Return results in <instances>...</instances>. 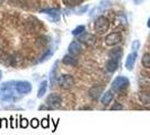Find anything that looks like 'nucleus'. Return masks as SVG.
Masks as SVG:
<instances>
[{"label": "nucleus", "mask_w": 150, "mask_h": 135, "mask_svg": "<svg viewBox=\"0 0 150 135\" xmlns=\"http://www.w3.org/2000/svg\"><path fill=\"white\" fill-rule=\"evenodd\" d=\"M129 86H130V81H129L128 78L120 75V77L115 78L114 81L112 82V90L116 91V92H121V91H124L125 89H128Z\"/></svg>", "instance_id": "f257e3e1"}, {"label": "nucleus", "mask_w": 150, "mask_h": 135, "mask_svg": "<svg viewBox=\"0 0 150 135\" xmlns=\"http://www.w3.org/2000/svg\"><path fill=\"white\" fill-rule=\"evenodd\" d=\"M142 65L144 68H150V53H146L142 56Z\"/></svg>", "instance_id": "a211bd4d"}, {"label": "nucleus", "mask_w": 150, "mask_h": 135, "mask_svg": "<svg viewBox=\"0 0 150 135\" xmlns=\"http://www.w3.org/2000/svg\"><path fill=\"white\" fill-rule=\"evenodd\" d=\"M62 103V98L60 95L58 94H51L46 98V106L49 107V109H53V108H58Z\"/></svg>", "instance_id": "7ed1b4c3"}, {"label": "nucleus", "mask_w": 150, "mask_h": 135, "mask_svg": "<svg viewBox=\"0 0 150 135\" xmlns=\"http://www.w3.org/2000/svg\"><path fill=\"white\" fill-rule=\"evenodd\" d=\"M135 2H137V4H140V2H141V1H142V0H134Z\"/></svg>", "instance_id": "cd10ccee"}, {"label": "nucleus", "mask_w": 150, "mask_h": 135, "mask_svg": "<svg viewBox=\"0 0 150 135\" xmlns=\"http://www.w3.org/2000/svg\"><path fill=\"white\" fill-rule=\"evenodd\" d=\"M95 32L98 34H105L106 32L110 28V20L104 17V16H99L97 19L95 20V25H94Z\"/></svg>", "instance_id": "f03ea898"}, {"label": "nucleus", "mask_w": 150, "mask_h": 135, "mask_svg": "<svg viewBox=\"0 0 150 135\" xmlns=\"http://www.w3.org/2000/svg\"><path fill=\"white\" fill-rule=\"evenodd\" d=\"M46 89H47V81L44 80L42 82L40 83V88H38V98H42L45 95L46 92Z\"/></svg>", "instance_id": "2eb2a0df"}, {"label": "nucleus", "mask_w": 150, "mask_h": 135, "mask_svg": "<svg viewBox=\"0 0 150 135\" xmlns=\"http://www.w3.org/2000/svg\"><path fill=\"white\" fill-rule=\"evenodd\" d=\"M83 0H63V2L67 5L68 7H76L78 5H80Z\"/></svg>", "instance_id": "f3484780"}, {"label": "nucleus", "mask_w": 150, "mask_h": 135, "mask_svg": "<svg viewBox=\"0 0 150 135\" xmlns=\"http://www.w3.org/2000/svg\"><path fill=\"white\" fill-rule=\"evenodd\" d=\"M83 32H85V26L81 25V26L76 27L75 30H72V35H80V34H83Z\"/></svg>", "instance_id": "412c9836"}, {"label": "nucleus", "mask_w": 150, "mask_h": 135, "mask_svg": "<svg viewBox=\"0 0 150 135\" xmlns=\"http://www.w3.org/2000/svg\"><path fill=\"white\" fill-rule=\"evenodd\" d=\"M2 2H4V0H0V5H1V4H2Z\"/></svg>", "instance_id": "c756f323"}, {"label": "nucleus", "mask_w": 150, "mask_h": 135, "mask_svg": "<svg viewBox=\"0 0 150 135\" xmlns=\"http://www.w3.org/2000/svg\"><path fill=\"white\" fill-rule=\"evenodd\" d=\"M78 41L80 43H85V44L87 45H93L96 42V37L93 34H89V33H83V34L79 35Z\"/></svg>", "instance_id": "0eeeda50"}, {"label": "nucleus", "mask_w": 150, "mask_h": 135, "mask_svg": "<svg viewBox=\"0 0 150 135\" xmlns=\"http://www.w3.org/2000/svg\"><path fill=\"white\" fill-rule=\"evenodd\" d=\"M42 13H45V14H47V15H50V16H59V10L58 9H43L42 10Z\"/></svg>", "instance_id": "6ab92c4d"}, {"label": "nucleus", "mask_w": 150, "mask_h": 135, "mask_svg": "<svg viewBox=\"0 0 150 135\" xmlns=\"http://www.w3.org/2000/svg\"><path fill=\"white\" fill-rule=\"evenodd\" d=\"M113 97H114V96H113L112 91H107V92H105V94L103 95V97L100 99V103L104 106L108 105V104H111V101L113 100Z\"/></svg>", "instance_id": "4468645a"}, {"label": "nucleus", "mask_w": 150, "mask_h": 135, "mask_svg": "<svg viewBox=\"0 0 150 135\" xmlns=\"http://www.w3.org/2000/svg\"><path fill=\"white\" fill-rule=\"evenodd\" d=\"M103 91H104V87L103 86H94L91 87L88 91L89 94V97L93 99H98L100 97V95H103Z\"/></svg>", "instance_id": "1a4fd4ad"}, {"label": "nucleus", "mask_w": 150, "mask_h": 135, "mask_svg": "<svg viewBox=\"0 0 150 135\" xmlns=\"http://www.w3.org/2000/svg\"><path fill=\"white\" fill-rule=\"evenodd\" d=\"M15 89L17 92L22 95H26L32 91V84L28 81H17L15 82Z\"/></svg>", "instance_id": "423d86ee"}, {"label": "nucleus", "mask_w": 150, "mask_h": 135, "mask_svg": "<svg viewBox=\"0 0 150 135\" xmlns=\"http://www.w3.org/2000/svg\"><path fill=\"white\" fill-rule=\"evenodd\" d=\"M22 128H26L28 126V120H25V118H21V125H19Z\"/></svg>", "instance_id": "4be33fe9"}, {"label": "nucleus", "mask_w": 150, "mask_h": 135, "mask_svg": "<svg viewBox=\"0 0 150 135\" xmlns=\"http://www.w3.org/2000/svg\"><path fill=\"white\" fill-rule=\"evenodd\" d=\"M62 62H63L64 64H67V65H71V67H77V65H78V61H77V59L74 58L71 54L64 55L63 59H62Z\"/></svg>", "instance_id": "9b49d317"}, {"label": "nucleus", "mask_w": 150, "mask_h": 135, "mask_svg": "<svg viewBox=\"0 0 150 135\" xmlns=\"http://www.w3.org/2000/svg\"><path fill=\"white\" fill-rule=\"evenodd\" d=\"M148 27H150V18H149V20H148Z\"/></svg>", "instance_id": "c85d7f7f"}, {"label": "nucleus", "mask_w": 150, "mask_h": 135, "mask_svg": "<svg viewBox=\"0 0 150 135\" xmlns=\"http://www.w3.org/2000/svg\"><path fill=\"white\" fill-rule=\"evenodd\" d=\"M38 120H36V118H34V120H32V122H30V125H32V127L33 128H36L38 127Z\"/></svg>", "instance_id": "393cba45"}, {"label": "nucleus", "mask_w": 150, "mask_h": 135, "mask_svg": "<svg viewBox=\"0 0 150 135\" xmlns=\"http://www.w3.org/2000/svg\"><path fill=\"white\" fill-rule=\"evenodd\" d=\"M139 99H140V101L142 103L143 105H149L150 104V94H148V92H140Z\"/></svg>", "instance_id": "dca6fc26"}, {"label": "nucleus", "mask_w": 150, "mask_h": 135, "mask_svg": "<svg viewBox=\"0 0 150 135\" xmlns=\"http://www.w3.org/2000/svg\"><path fill=\"white\" fill-rule=\"evenodd\" d=\"M52 54H53V52H52V50H46L45 51V53L42 55V58H41V62L42 61H46V60H49V58H51L52 56Z\"/></svg>", "instance_id": "aec40b11"}, {"label": "nucleus", "mask_w": 150, "mask_h": 135, "mask_svg": "<svg viewBox=\"0 0 150 135\" xmlns=\"http://www.w3.org/2000/svg\"><path fill=\"white\" fill-rule=\"evenodd\" d=\"M119 109H123V106H121L119 103H115L112 106V110H119Z\"/></svg>", "instance_id": "b1692460"}, {"label": "nucleus", "mask_w": 150, "mask_h": 135, "mask_svg": "<svg viewBox=\"0 0 150 135\" xmlns=\"http://www.w3.org/2000/svg\"><path fill=\"white\" fill-rule=\"evenodd\" d=\"M0 127H8V120L6 118H2L0 123Z\"/></svg>", "instance_id": "a878e982"}, {"label": "nucleus", "mask_w": 150, "mask_h": 135, "mask_svg": "<svg viewBox=\"0 0 150 135\" xmlns=\"http://www.w3.org/2000/svg\"><path fill=\"white\" fill-rule=\"evenodd\" d=\"M81 50H83V45H81V43L79 41L71 42L70 45H69V47H68V51H69V53L71 55H78L79 53L81 52Z\"/></svg>", "instance_id": "6e6552de"}, {"label": "nucleus", "mask_w": 150, "mask_h": 135, "mask_svg": "<svg viewBox=\"0 0 150 135\" xmlns=\"http://www.w3.org/2000/svg\"><path fill=\"white\" fill-rule=\"evenodd\" d=\"M121 41H122V35L119 32H113L105 37V43L108 46H114V45L119 44L121 43Z\"/></svg>", "instance_id": "39448f33"}, {"label": "nucleus", "mask_w": 150, "mask_h": 135, "mask_svg": "<svg viewBox=\"0 0 150 135\" xmlns=\"http://www.w3.org/2000/svg\"><path fill=\"white\" fill-rule=\"evenodd\" d=\"M137 56H138V54H137L135 51L132 53H130L128 56H127V60H125V68L128 69L129 71H131V70L133 69V67H134Z\"/></svg>", "instance_id": "9d476101"}, {"label": "nucleus", "mask_w": 150, "mask_h": 135, "mask_svg": "<svg viewBox=\"0 0 150 135\" xmlns=\"http://www.w3.org/2000/svg\"><path fill=\"white\" fill-rule=\"evenodd\" d=\"M108 55H110V58H111V59H114V60L119 61L121 59V56H122V49H121V47L113 49V50L110 51Z\"/></svg>", "instance_id": "ddd939ff"}, {"label": "nucleus", "mask_w": 150, "mask_h": 135, "mask_svg": "<svg viewBox=\"0 0 150 135\" xmlns=\"http://www.w3.org/2000/svg\"><path fill=\"white\" fill-rule=\"evenodd\" d=\"M41 125L43 128H47L49 127V118H43L42 122H41Z\"/></svg>", "instance_id": "5701e85b"}, {"label": "nucleus", "mask_w": 150, "mask_h": 135, "mask_svg": "<svg viewBox=\"0 0 150 135\" xmlns=\"http://www.w3.org/2000/svg\"><path fill=\"white\" fill-rule=\"evenodd\" d=\"M139 46H140V43H139V41H134V42L132 43V50L137 51V50L139 49Z\"/></svg>", "instance_id": "bb28decb"}, {"label": "nucleus", "mask_w": 150, "mask_h": 135, "mask_svg": "<svg viewBox=\"0 0 150 135\" xmlns=\"http://www.w3.org/2000/svg\"><path fill=\"white\" fill-rule=\"evenodd\" d=\"M117 68H119V61L117 60L110 59V60L106 62V70H107L108 72H111V73L114 72V71H116Z\"/></svg>", "instance_id": "f8f14e48"}, {"label": "nucleus", "mask_w": 150, "mask_h": 135, "mask_svg": "<svg viewBox=\"0 0 150 135\" xmlns=\"http://www.w3.org/2000/svg\"><path fill=\"white\" fill-rule=\"evenodd\" d=\"M58 83H59V86H60L62 89H70V88L74 86L75 81H74L72 75H61L60 78H59Z\"/></svg>", "instance_id": "20e7f679"}]
</instances>
